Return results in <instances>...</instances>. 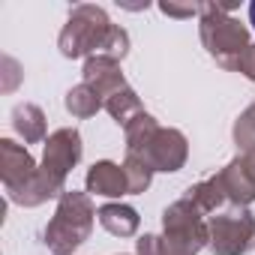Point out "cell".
<instances>
[{
	"mask_svg": "<svg viewBox=\"0 0 255 255\" xmlns=\"http://www.w3.org/2000/svg\"><path fill=\"white\" fill-rule=\"evenodd\" d=\"M162 255H180V252H174L171 246H165V252H162Z\"/></svg>",
	"mask_w": 255,
	"mask_h": 255,
	"instance_id": "cell-23",
	"label": "cell"
},
{
	"mask_svg": "<svg viewBox=\"0 0 255 255\" xmlns=\"http://www.w3.org/2000/svg\"><path fill=\"white\" fill-rule=\"evenodd\" d=\"M234 6L225 3H201L198 9V36L207 54L228 72H237L240 57L246 54L249 42V27L240 24L231 15Z\"/></svg>",
	"mask_w": 255,
	"mask_h": 255,
	"instance_id": "cell-4",
	"label": "cell"
},
{
	"mask_svg": "<svg viewBox=\"0 0 255 255\" xmlns=\"http://www.w3.org/2000/svg\"><path fill=\"white\" fill-rule=\"evenodd\" d=\"M123 168H126V180H129V195H144L150 189V180H153V168L141 159V156H132L126 153L123 159Z\"/></svg>",
	"mask_w": 255,
	"mask_h": 255,
	"instance_id": "cell-17",
	"label": "cell"
},
{
	"mask_svg": "<svg viewBox=\"0 0 255 255\" xmlns=\"http://www.w3.org/2000/svg\"><path fill=\"white\" fill-rule=\"evenodd\" d=\"M237 72L240 75H246L249 81H255V42L246 48V54L240 57V63H237Z\"/></svg>",
	"mask_w": 255,
	"mask_h": 255,
	"instance_id": "cell-20",
	"label": "cell"
},
{
	"mask_svg": "<svg viewBox=\"0 0 255 255\" xmlns=\"http://www.w3.org/2000/svg\"><path fill=\"white\" fill-rule=\"evenodd\" d=\"M213 255H246L255 246V216L249 207H228L207 219Z\"/></svg>",
	"mask_w": 255,
	"mask_h": 255,
	"instance_id": "cell-7",
	"label": "cell"
},
{
	"mask_svg": "<svg viewBox=\"0 0 255 255\" xmlns=\"http://www.w3.org/2000/svg\"><path fill=\"white\" fill-rule=\"evenodd\" d=\"M231 135H234V144H237V150H240V153L255 147V102H252V105H246V108L240 111V117L234 120Z\"/></svg>",
	"mask_w": 255,
	"mask_h": 255,
	"instance_id": "cell-18",
	"label": "cell"
},
{
	"mask_svg": "<svg viewBox=\"0 0 255 255\" xmlns=\"http://www.w3.org/2000/svg\"><path fill=\"white\" fill-rule=\"evenodd\" d=\"M93 219H96V207H93L90 192L66 189L57 198L54 216L48 219V225L42 231V243L48 246L51 255H72L78 246H84L90 240Z\"/></svg>",
	"mask_w": 255,
	"mask_h": 255,
	"instance_id": "cell-3",
	"label": "cell"
},
{
	"mask_svg": "<svg viewBox=\"0 0 255 255\" xmlns=\"http://www.w3.org/2000/svg\"><path fill=\"white\" fill-rule=\"evenodd\" d=\"M57 48L63 57L75 60V57H111V60H123L129 54V33L120 24H114L108 18V12L96 3H78L72 6L60 36H57Z\"/></svg>",
	"mask_w": 255,
	"mask_h": 255,
	"instance_id": "cell-1",
	"label": "cell"
},
{
	"mask_svg": "<svg viewBox=\"0 0 255 255\" xmlns=\"http://www.w3.org/2000/svg\"><path fill=\"white\" fill-rule=\"evenodd\" d=\"M105 111H108L120 126H126L129 120H135V117L144 111V105H141V99H138V93H135L132 87H123L120 93H114L111 99H105Z\"/></svg>",
	"mask_w": 255,
	"mask_h": 255,
	"instance_id": "cell-16",
	"label": "cell"
},
{
	"mask_svg": "<svg viewBox=\"0 0 255 255\" xmlns=\"http://www.w3.org/2000/svg\"><path fill=\"white\" fill-rule=\"evenodd\" d=\"M0 177H3L6 198L18 207H39L48 198H60V192L33 162L30 150L12 138H0Z\"/></svg>",
	"mask_w": 255,
	"mask_h": 255,
	"instance_id": "cell-2",
	"label": "cell"
},
{
	"mask_svg": "<svg viewBox=\"0 0 255 255\" xmlns=\"http://www.w3.org/2000/svg\"><path fill=\"white\" fill-rule=\"evenodd\" d=\"M249 24L255 27V3H249Z\"/></svg>",
	"mask_w": 255,
	"mask_h": 255,
	"instance_id": "cell-22",
	"label": "cell"
},
{
	"mask_svg": "<svg viewBox=\"0 0 255 255\" xmlns=\"http://www.w3.org/2000/svg\"><path fill=\"white\" fill-rule=\"evenodd\" d=\"M198 9H201V3H159V12L162 15H168V18H192V15H198Z\"/></svg>",
	"mask_w": 255,
	"mask_h": 255,
	"instance_id": "cell-19",
	"label": "cell"
},
{
	"mask_svg": "<svg viewBox=\"0 0 255 255\" xmlns=\"http://www.w3.org/2000/svg\"><path fill=\"white\" fill-rule=\"evenodd\" d=\"M3 69L9 72V84L3 87V90L9 93V90H15V84H18V63H15L12 57H3Z\"/></svg>",
	"mask_w": 255,
	"mask_h": 255,
	"instance_id": "cell-21",
	"label": "cell"
},
{
	"mask_svg": "<svg viewBox=\"0 0 255 255\" xmlns=\"http://www.w3.org/2000/svg\"><path fill=\"white\" fill-rule=\"evenodd\" d=\"M162 237L180 255H198L204 246H210L207 219L186 198H177L174 204H168L162 210Z\"/></svg>",
	"mask_w": 255,
	"mask_h": 255,
	"instance_id": "cell-5",
	"label": "cell"
},
{
	"mask_svg": "<svg viewBox=\"0 0 255 255\" xmlns=\"http://www.w3.org/2000/svg\"><path fill=\"white\" fill-rule=\"evenodd\" d=\"M81 153H84V144H81V132L75 129V126H60V129H54L45 138L39 171L45 174V180L60 195L66 192V177L81 162Z\"/></svg>",
	"mask_w": 255,
	"mask_h": 255,
	"instance_id": "cell-6",
	"label": "cell"
},
{
	"mask_svg": "<svg viewBox=\"0 0 255 255\" xmlns=\"http://www.w3.org/2000/svg\"><path fill=\"white\" fill-rule=\"evenodd\" d=\"M183 198L186 201H192L201 213H216L228 198H225V189H222V183H219V177L213 174V177H207V180H198V183H192L186 192H183Z\"/></svg>",
	"mask_w": 255,
	"mask_h": 255,
	"instance_id": "cell-14",
	"label": "cell"
},
{
	"mask_svg": "<svg viewBox=\"0 0 255 255\" xmlns=\"http://www.w3.org/2000/svg\"><path fill=\"white\" fill-rule=\"evenodd\" d=\"M96 219H99V225H102L108 234H114V237H132V234L138 231V225H141L138 210L129 207V204H120V201L102 204V207L96 210Z\"/></svg>",
	"mask_w": 255,
	"mask_h": 255,
	"instance_id": "cell-12",
	"label": "cell"
},
{
	"mask_svg": "<svg viewBox=\"0 0 255 255\" xmlns=\"http://www.w3.org/2000/svg\"><path fill=\"white\" fill-rule=\"evenodd\" d=\"M84 186L90 195H102V198H123L129 195V180H126V168L111 162V159H99L87 168L84 174Z\"/></svg>",
	"mask_w": 255,
	"mask_h": 255,
	"instance_id": "cell-11",
	"label": "cell"
},
{
	"mask_svg": "<svg viewBox=\"0 0 255 255\" xmlns=\"http://www.w3.org/2000/svg\"><path fill=\"white\" fill-rule=\"evenodd\" d=\"M81 75H84V84L90 90H96L102 102L111 99L114 93H120L123 87H129V84H126L123 69H120V63L111 60V57H87Z\"/></svg>",
	"mask_w": 255,
	"mask_h": 255,
	"instance_id": "cell-10",
	"label": "cell"
},
{
	"mask_svg": "<svg viewBox=\"0 0 255 255\" xmlns=\"http://www.w3.org/2000/svg\"><path fill=\"white\" fill-rule=\"evenodd\" d=\"M63 105H66V111H69L72 117H78V120H87V117H93L96 111H102V108H105V102L99 99V93H96V90H90L84 81L66 90Z\"/></svg>",
	"mask_w": 255,
	"mask_h": 255,
	"instance_id": "cell-15",
	"label": "cell"
},
{
	"mask_svg": "<svg viewBox=\"0 0 255 255\" xmlns=\"http://www.w3.org/2000/svg\"><path fill=\"white\" fill-rule=\"evenodd\" d=\"M231 207H249L255 201V147L237 153L225 168L216 171Z\"/></svg>",
	"mask_w": 255,
	"mask_h": 255,
	"instance_id": "cell-9",
	"label": "cell"
},
{
	"mask_svg": "<svg viewBox=\"0 0 255 255\" xmlns=\"http://www.w3.org/2000/svg\"><path fill=\"white\" fill-rule=\"evenodd\" d=\"M12 129L24 138V144H45V114L33 102H18L12 108Z\"/></svg>",
	"mask_w": 255,
	"mask_h": 255,
	"instance_id": "cell-13",
	"label": "cell"
},
{
	"mask_svg": "<svg viewBox=\"0 0 255 255\" xmlns=\"http://www.w3.org/2000/svg\"><path fill=\"white\" fill-rule=\"evenodd\" d=\"M132 156H141L153 171H165L174 174L186 165L189 156V141L180 129H171V126H159V129L138 147L132 150Z\"/></svg>",
	"mask_w": 255,
	"mask_h": 255,
	"instance_id": "cell-8",
	"label": "cell"
}]
</instances>
